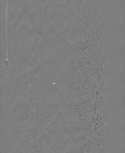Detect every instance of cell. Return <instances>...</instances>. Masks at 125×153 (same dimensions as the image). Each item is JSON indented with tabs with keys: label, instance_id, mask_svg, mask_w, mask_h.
<instances>
[{
	"label": "cell",
	"instance_id": "cell-1",
	"mask_svg": "<svg viewBox=\"0 0 125 153\" xmlns=\"http://www.w3.org/2000/svg\"><path fill=\"white\" fill-rule=\"evenodd\" d=\"M5 5V59L8 60V5L6 0Z\"/></svg>",
	"mask_w": 125,
	"mask_h": 153
}]
</instances>
